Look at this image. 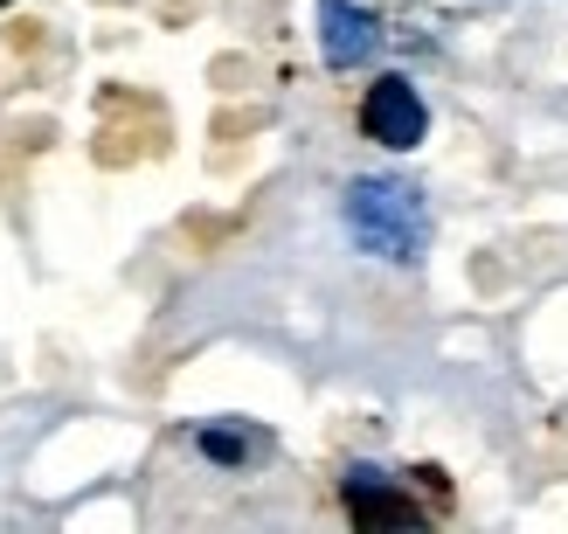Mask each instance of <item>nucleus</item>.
Listing matches in <instances>:
<instances>
[{
	"label": "nucleus",
	"mask_w": 568,
	"mask_h": 534,
	"mask_svg": "<svg viewBox=\"0 0 568 534\" xmlns=\"http://www.w3.org/2000/svg\"><path fill=\"white\" fill-rule=\"evenodd\" d=\"M339 215H347V236L382 264H416L423 243H430V209H423V188H409L403 174H361L339 194Z\"/></svg>",
	"instance_id": "obj_1"
},
{
	"label": "nucleus",
	"mask_w": 568,
	"mask_h": 534,
	"mask_svg": "<svg viewBox=\"0 0 568 534\" xmlns=\"http://www.w3.org/2000/svg\"><path fill=\"white\" fill-rule=\"evenodd\" d=\"M361 132L388 153H409V147H423V132H430V104H423V91L409 77L388 70L361 91Z\"/></svg>",
	"instance_id": "obj_2"
},
{
	"label": "nucleus",
	"mask_w": 568,
	"mask_h": 534,
	"mask_svg": "<svg viewBox=\"0 0 568 534\" xmlns=\"http://www.w3.org/2000/svg\"><path fill=\"white\" fill-rule=\"evenodd\" d=\"M339 500H347V521H354V527H416V521H423V507L388 480L382 465H347Z\"/></svg>",
	"instance_id": "obj_3"
},
{
	"label": "nucleus",
	"mask_w": 568,
	"mask_h": 534,
	"mask_svg": "<svg viewBox=\"0 0 568 534\" xmlns=\"http://www.w3.org/2000/svg\"><path fill=\"white\" fill-rule=\"evenodd\" d=\"M382 49V21L361 0H320V56L326 70H354Z\"/></svg>",
	"instance_id": "obj_4"
},
{
	"label": "nucleus",
	"mask_w": 568,
	"mask_h": 534,
	"mask_svg": "<svg viewBox=\"0 0 568 534\" xmlns=\"http://www.w3.org/2000/svg\"><path fill=\"white\" fill-rule=\"evenodd\" d=\"M194 452H202L209 465H250V459H264V452H271V431L222 416V424H194Z\"/></svg>",
	"instance_id": "obj_5"
},
{
	"label": "nucleus",
	"mask_w": 568,
	"mask_h": 534,
	"mask_svg": "<svg viewBox=\"0 0 568 534\" xmlns=\"http://www.w3.org/2000/svg\"><path fill=\"white\" fill-rule=\"evenodd\" d=\"M0 8H14V0H0Z\"/></svg>",
	"instance_id": "obj_6"
}]
</instances>
